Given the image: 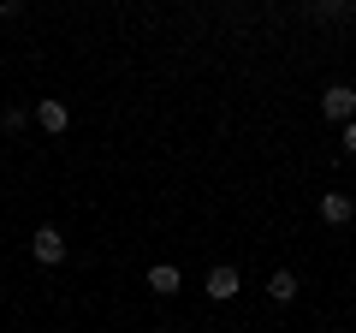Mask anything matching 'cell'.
Listing matches in <instances>:
<instances>
[{"mask_svg":"<svg viewBox=\"0 0 356 333\" xmlns=\"http://www.w3.org/2000/svg\"><path fill=\"white\" fill-rule=\"evenodd\" d=\"M30 256L36 262H65V238H60V226H36V238H30Z\"/></svg>","mask_w":356,"mask_h":333,"instance_id":"1","label":"cell"},{"mask_svg":"<svg viewBox=\"0 0 356 333\" xmlns=\"http://www.w3.org/2000/svg\"><path fill=\"white\" fill-rule=\"evenodd\" d=\"M321 114L339 119V125H344V119H356V90H350V84H332V90L321 95Z\"/></svg>","mask_w":356,"mask_h":333,"instance_id":"2","label":"cell"},{"mask_svg":"<svg viewBox=\"0 0 356 333\" xmlns=\"http://www.w3.org/2000/svg\"><path fill=\"white\" fill-rule=\"evenodd\" d=\"M36 125H42V131H54V137H60V131L72 125V107H65V102H36Z\"/></svg>","mask_w":356,"mask_h":333,"instance_id":"3","label":"cell"},{"mask_svg":"<svg viewBox=\"0 0 356 333\" xmlns=\"http://www.w3.org/2000/svg\"><path fill=\"white\" fill-rule=\"evenodd\" d=\"M208 297H214V304L238 297V268H214V274H208Z\"/></svg>","mask_w":356,"mask_h":333,"instance_id":"4","label":"cell"},{"mask_svg":"<svg viewBox=\"0 0 356 333\" xmlns=\"http://www.w3.org/2000/svg\"><path fill=\"white\" fill-rule=\"evenodd\" d=\"M350 196H339V191H332V196H321V220H327V226H344V220H350Z\"/></svg>","mask_w":356,"mask_h":333,"instance_id":"5","label":"cell"},{"mask_svg":"<svg viewBox=\"0 0 356 333\" xmlns=\"http://www.w3.org/2000/svg\"><path fill=\"white\" fill-rule=\"evenodd\" d=\"M149 286H154L161 297H172V292H178V268H172V262H154V268H149Z\"/></svg>","mask_w":356,"mask_h":333,"instance_id":"6","label":"cell"},{"mask_svg":"<svg viewBox=\"0 0 356 333\" xmlns=\"http://www.w3.org/2000/svg\"><path fill=\"white\" fill-rule=\"evenodd\" d=\"M267 297H273V304H291V297H297V274H273V280H267Z\"/></svg>","mask_w":356,"mask_h":333,"instance_id":"7","label":"cell"},{"mask_svg":"<svg viewBox=\"0 0 356 333\" xmlns=\"http://www.w3.org/2000/svg\"><path fill=\"white\" fill-rule=\"evenodd\" d=\"M344 155H356V119H344Z\"/></svg>","mask_w":356,"mask_h":333,"instance_id":"8","label":"cell"}]
</instances>
